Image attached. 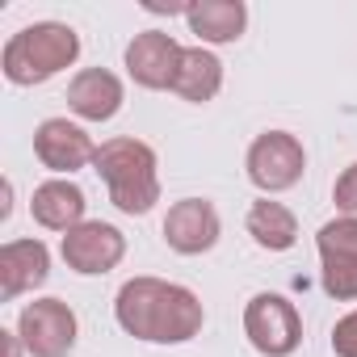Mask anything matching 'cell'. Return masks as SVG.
Instances as JSON below:
<instances>
[{"instance_id":"20","label":"cell","mask_w":357,"mask_h":357,"mask_svg":"<svg viewBox=\"0 0 357 357\" xmlns=\"http://www.w3.org/2000/svg\"><path fill=\"white\" fill-rule=\"evenodd\" d=\"M0 340H5V357H22V349H26V344H22V336H17V332H0Z\"/></svg>"},{"instance_id":"19","label":"cell","mask_w":357,"mask_h":357,"mask_svg":"<svg viewBox=\"0 0 357 357\" xmlns=\"http://www.w3.org/2000/svg\"><path fill=\"white\" fill-rule=\"evenodd\" d=\"M332 353L336 357H357V307L344 319H336V328H332Z\"/></svg>"},{"instance_id":"15","label":"cell","mask_w":357,"mask_h":357,"mask_svg":"<svg viewBox=\"0 0 357 357\" xmlns=\"http://www.w3.org/2000/svg\"><path fill=\"white\" fill-rule=\"evenodd\" d=\"M190 34H198L202 47H227L244 34L248 26V5L244 0H198L185 13Z\"/></svg>"},{"instance_id":"3","label":"cell","mask_w":357,"mask_h":357,"mask_svg":"<svg viewBox=\"0 0 357 357\" xmlns=\"http://www.w3.org/2000/svg\"><path fill=\"white\" fill-rule=\"evenodd\" d=\"M160 160L143 139H105L93 155V172L105 181L109 202L122 215H147L160 202Z\"/></svg>"},{"instance_id":"10","label":"cell","mask_w":357,"mask_h":357,"mask_svg":"<svg viewBox=\"0 0 357 357\" xmlns=\"http://www.w3.org/2000/svg\"><path fill=\"white\" fill-rule=\"evenodd\" d=\"M181 43H176L172 34H164V30H143V34H135L130 43H126V72H130V80L139 84V89H151V93H160V89H172V80H176V68H181Z\"/></svg>"},{"instance_id":"11","label":"cell","mask_w":357,"mask_h":357,"mask_svg":"<svg viewBox=\"0 0 357 357\" xmlns=\"http://www.w3.org/2000/svg\"><path fill=\"white\" fill-rule=\"evenodd\" d=\"M34 155H38L43 168H51L55 176H72V172H80V168L93 164L97 143H93V135H89L84 126H76V122H68V118H47V122H38V130H34Z\"/></svg>"},{"instance_id":"14","label":"cell","mask_w":357,"mask_h":357,"mask_svg":"<svg viewBox=\"0 0 357 357\" xmlns=\"http://www.w3.org/2000/svg\"><path fill=\"white\" fill-rule=\"evenodd\" d=\"M84 211H89V198L72 176H51V181H43L34 190V198H30L34 223L47 227V231H63V236L84 223Z\"/></svg>"},{"instance_id":"18","label":"cell","mask_w":357,"mask_h":357,"mask_svg":"<svg viewBox=\"0 0 357 357\" xmlns=\"http://www.w3.org/2000/svg\"><path fill=\"white\" fill-rule=\"evenodd\" d=\"M332 202H336L340 219H357V164H349V168L336 176V185H332Z\"/></svg>"},{"instance_id":"13","label":"cell","mask_w":357,"mask_h":357,"mask_svg":"<svg viewBox=\"0 0 357 357\" xmlns=\"http://www.w3.org/2000/svg\"><path fill=\"white\" fill-rule=\"evenodd\" d=\"M126 101V89L122 80L109 72V68H84L68 80V109L84 122H109L118 118Z\"/></svg>"},{"instance_id":"1","label":"cell","mask_w":357,"mask_h":357,"mask_svg":"<svg viewBox=\"0 0 357 357\" xmlns=\"http://www.w3.org/2000/svg\"><path fill=\"white\" fill-rule=\"evenodd\" d=\"M114 319L126 336L147 344H185L202 332L206 311L190 286L164 278H130L114 298Z\"/></svg>"},{"instance_id":"4","label":"cell","mask_w":357,"mask_h":357,"mask_svg":"<svg viewBox=\"0 0 357 357\" xmlns=\"http://www.w3.org/2000/svg\"><path fill=\"white\" fill-rule=\"evenodd\" d=\"M244 336L261 357H290L303 344V315L286 294L261 290L244 307Z\"/></svg>"},{"instance_id":"12","label":"cell","mask_w":357,"mask_h":357,"mask_svg":"<svg viewBox=\"0 0 357 357\" xmlns=\"http://www.w3.org/2000/svg\"><path fill=\"white\" fill-rule=\"evenodd\" d=\"M51 278V248L43 240H9L0 248V298L13 303Z\"/></svg>"},{"instance_id":"7","label":"cell","mask_w":357,"mask_h":357,"mask_svg":"<svg viewBox=\"0 0 357 357\" xmlns=\"http://www.w3.org/2000/svg\"><path fill=\"white\" fill-rule=\"evenodd\" d=\"M319 244V282L336 303H357V219H332L315 236Z\"/></svg>"},{"instance_id":"2","label":"cell","mask_w":357,"mask_h":357,"mask_svg":"<svg viewBox=\"0 0 357 357\" xmlns=\"http://www.w3.org/2000/svg\"><path fill=\"white\" fill-rule=\"evenodd\" d=\"M80 59V34L68 22H34L22 26L5 51H0V72L17 89H34L47 84L51 76L68 72Z\"/></svg>"},{"instance_id":"16","label":"cell","mask_w":357,"mask_h":357,"mask_svg":"<svg viewBox=\"0 0 357 357\" xmlns=\"http://www.w3.org/2000/svg\"><path fill=\"white\" fill-rule=\"evenodd\" d=\"M219 89H223V59L211 47H185L181 51V68H176V80H172V93L181 101L206 105V101L219 97Z\"/></svg>"},{"instance_id":"6","label":"cell","mask_w":357,"mask_h":357,"mask_svg":"<svg viewBox=\"0 0 357 357\" xmlns=\"http://www.w3.org/2000/svg\"><path fill=\"white\" fill-rule=\"evenodd\" d=\"M76 311L63 298H34L17 315V336L30 357H68L76 344Z\"/></svg>"},{"instance_id":"9","label":"cell","mask_w":357,"mask_h":357,"mask_svg":"<svg viewBox=\"0 0 357 357\" xmlns=\"http://www.w3.org/2000/svg\"><path fill=\"white\" fill-rule=\"evenodd\" d=\"M219 211L215 202L206 198H181V202H172L168 215H164V244L172 252H181V257H202L219 244Z\"/></svg>"},{"instance_id":"8","label":"cell","mask_w":357,"mask_h":357,"mask_svg":"<svg viewBox=\"0 0 357 357\" xmlns=\"http://www.w3.org/2000/svg\"><path fill=\"white\" fill-rule=\"evenodd\" d=\"M59 257L68 261L72 273H80V278H101V273L118 269V261L126 257V236H122L114 223L84 219L80 227H72V231L59 240Z\"/></svg>"},{"instance_id":"5","label":"cell","mask_w":357,"mask_h":357,"mask_svg":"<svg viewBox=\"0 0 357 357\" xmlns=\"http://www.w3.org/2000/svg\"><path fill=\"white\" fill-rule=\"evenodd\" d=\"M244 168H248V181L265 198H273V194H286L303 181L307 151L290 130H265V135L252 139V147L244 155Z\"/></svg>"},{"instance_id":"17","label":"cell","mask_w":357,"mask_h":357,"mask_svg":"<svg viewBox=\"0 0 357 357\" xmlns=\"http://www.w3.org/2000/svg\"><path fill=\"white\" fill-rule=\"evenodd\" d=\"M244 223H248V236L257 240V248H265V252H290L298 244V219H294V211L282 206V202H273V198L252 202Z\"/></svg>"}]
</instances>
